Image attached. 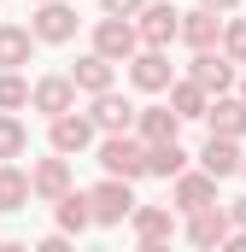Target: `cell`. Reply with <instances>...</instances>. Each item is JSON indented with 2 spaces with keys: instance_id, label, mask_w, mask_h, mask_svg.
I'll use <instances>...</instances> for the list:
<instances>
[{
  "instance_id": "6da1fadb",
  "label": "cell",
  "mask_w": 246,
  "mask_h": 252,
  "mask_svg": "<svg viewBox=\"0 0 246 252\" xmlns=\"http://www.w3.org/2000/svg\"><path fill=\"white\" fill-rule=\"evenodd\" d=\"M100 170L106 176H123V182H135V176H147V147H141V135H106L100 141Z\"/></svg>"
},
{
  "instance_id": "7a4b0ae2",
  "label": "cell",
  "mask_w": 246,
  "mask_h": 252,
  "mask_svg": "<svg viewBox=\"0 0 246 252\" xmlns=\"http://www.w3.org/2000/svg\"><path fill=\"white\" fill-rule=\"evenodd\" d=\"M88 211H94V223H123L129 211H135V188L123 182V176H106L100 188H88Z\"/></svg>"
},
{
  "instance_id": "3957f363",
  "label": "cell",
  "mask_w": 246,
  "mask_h": 252,
  "mask_svg": "<svg viewBox=\"0 0 246 252\" xmlns=\"http://www.w3.org/2000/svg\"><path fill=\"white\" fill-rule=\"evenodd\" d=\"M30 35L35 41H70L76 35V6H64V0H35V18H30Z\"/></svg>"
},
{
  "instance_id": "277c9868",
  "label": "cell",
  "mask_w": 246,
  "mask_h": 252,
  "mask_svg": "<svg viewBox=\"0 0 246 252\" xmlns=\"http://www.w3.org/2000/svg\"><path fill=\"white\" fill-rule=\"evenodd\" d=\"M135 47H141V35H135V24H129V18H112V12H106V18L94 24V53H100V59L123 64Z\"/></svg>"
},
{
  "instance_id": "5b68a950",
  "label": "cell",
  "mask_w": 246,
  "mask_h": 252,
  "mask_svg": "<svg viewBox=\"0 0 246 252\" xmlns=\"http://www.w3.org/2000/svg\"><path fill=\"white\" fill-rule=\"evenodd\" d=\"M176 24H182V12H176L170 0L141 6V12H135V35H141L147 47H170V41H176Z\"/></svg>"
},
{
  "instance_id": "8992f818",
  "label": "cell",
  "mask_w": 246,
  "mask_h": 252,
  "mask_svg": "<svg viewBox=\"0 0 246 252\" xmlns=\"http://www.w3.org/2000/svg\"><path fill=\"white\" fill-rule=\"evenodd\" d=\"M187 76H193L205 94H229V88H235V64L223 59L217 47H193V64H187Z\"/></svg>"
},
{
  "instance_id": "52a82bcc",
  "label": "cell",
  "mask_w": 246,
  "mask_h": 252,
  "mask_svg": "<svg viewBox=\"0 0 246 252\" xmlns=\"http://www.w3.org/2000/svg\"><path fill=\"white\" fill-rule=\"evenodd\" d=\"M129 82L141 88V94H164L170 88V59H164V47H147V53H129Z\"/></svg>"
},
{
  "instance_id": "ba28073f",
  "label": "cell",
  "mask_w": 246,
  "mask_h": 252,
  "mask_svg": "<svg viewBox=\"0 0 246 252\" xmlns=\"http://www.w3.org/2000/svg\"><path fill=\"white\" fill-rule=\"evenodd\" d=\"M129 223H135V241H141V247H164V241L176 235V211H170V205H141V199H135Z\"/></svg>"
},
{
  "instance_id": "9c48e42d",
  "label": "cell",
  "mask_w": 246,
  "mask_h": 252,
  "mask_svg": "<svg viewBox=\"0 0 246 252\" xmlns=\"http://www.w3.org/2000/svg\"><path fill=\"white\" fill-rule=\"evenodd\" d=\"M199 170L217 176V182H223V176H241V141H235V135H211V141L199 147Z\"/></svg>"
},
{
  "instance_id": "30bf717a",
  "label": "cell",
  "mask_w": 246,
  "mask_h": 252,
  "mask_svg": "<svg viewBox=\"0 0 246 252\" xmlns=\"http://www.w3.org/2000/svg\"><path fill=\"white\" fill-rule=\"evenodd\" d=\"M235 223H229V211L211 199V205H199V211H187V241L193 247H223V235H229Z\"/></svg>"
},
{
  "instance_id": "8fae6325",
  "label": "cell",
  "mask_w": 246,
  "mask_h": 252,
  "mask_svg": "<svg viewBox=\"0 0 246 252\" xmlns=\"http://www.w3.org/2000/svg\"><path fill=\"white\" fill-rule=\"evenodd\" d=\"M88 147H94V124H88L76 106H70V112H59V118H53V153H64V158H70V153H88Z\"/></svg>"
},
{
  "instance_id": "7c38bea8",
  "label": "cell",
  "mask_w": 246,
  "mask_h": 252,
  "mask_svg": "<svg viewBox=\"0 0 246 252\" xmlns=\"http://www.w3.org/2000/svg\"><path fill=\"white\" fill-rule=\"evenodd\" d=\"M170 182H176L170 188V205H182V211H199V205L217 199V176H205V170H176Z\"/></svg>"
},
{
  "instance_id": "4fadbf2b",
  "label": "cell",
  "mask_w": 246,
  "mask_h": 252,
  "mask_svg": "<svg viewBox=\"0 0 246 252\" xmlns=\"http://www.w3.org/2000/svg\"><path fill=\"white\" fill-rule=\"evenodd\" d=\"M135 135H141V147L176 141V135H182V118H176L170 106H135Z\"/></svg>"
},
{
  "instance_id": "5bb4252c",
  "label": "cell",
  "mask_w": 246,
  "mask_h": 252,
  "mask_svg": "<svg viewBox=\"0 0 246 252\" xmlns=\"http://www.w3.org/2000/svg\"><path fill=\"white\" fill-rule=\"evenodd\" d=\"M88 124L94 129H106V135H123V129H135V106L123 100V94H94V112H88Z\"/></svg>"
},
{
  "instance_id": "9a60e30c",
  "label": "cell",
  "mask_w": 246,
  "mask_h": 252,
  "mask_svg": "<svg viewBox=\"0 0 246 252\" xmlns=\"http://www.w3.org/2000/svg\"><path fill=\"white\" fill-rule=\"evenodd\" d=\"M30 106L47 112V118H59V112L76 106V82H70V76H41V82L30 88Z\"/></svg>"
},
{
  "instance_id": "2e32d148",
  "label": "cell",
  "mask_w": 246,
  "mask_h": 252,
  "mask_svg": "<svg viewBox=\"0 0 246 252\" xmlns=\"http://www.w3.org/2000/svg\"><path fill=\"white\" fill-rule=\"evenodd\" d=\"M205 124H211V135H235V141H241L246 135V100L241 94H217V100L205 106Z\"/></svg>"
},
{
  "instance_id": "e0dca14e",
  "label": "cell",
  "mask_w": 246,
  "mask_h": 252,
  "mask_svg": "<svg viewBox=\"0 0 246 252\" xmlns=\"http://www.w3.org/2000/svg\"><path fill=\"white\" fill-rule=\"evenodd\" d=\"M176 35H182L187 47H217V35H223V12H211V6H199V12H182Z\"/></svg>"
},
{
  "instance_id": "ac0fdd59",
  "label": "cell",
  "mask_w": 246,
  "mask_h": 252,
  "mask_svg": "<svg viewBox=\"0 0 246 252\" xmlns=\"http://www.w3.org/2000/svg\"><path fill=\"white\" fill-rule=\"evenodd\" d=\"M64 188H70V164H64V153H59V158H41V164L30 170V193H35V199H59Z\"/></svg>"
},
{
  "instance_id": "d6986e66",
  "label": "cell",
  "mask_w": 246,
  "mask_h": 252,
  "mask_svg": "<svg viewBox=\"0 0 246 252\" xmlns=\"http://www.w3.org/2000/svg\"><path fill=\"white\" fill-rule=\"evenodd\" d=\"M64 76L76 82V94H106V88H112V59L88 53V59H76V64H70Z\"/></svg>"
},
{
  "instance_id": "ffe728a7",
  "label": "cell",
  "mask_w": 246,
  "mask_h": 252,
  "mask_svg": "<svg viewBox=\"0 0 246 252\" xmlns=\"http://www.w3.org/2000/svg\"><path fill=\"white\" fill-rule=\"evenodd\" d=\"M30 53H35V35H30L24 24H0V70L30 64Z\"/></svg>"
},
{
  "instance_id": "44dd1931",
  "label": "cell",
  "mask_w": 246,
  "mask_h": 252,
  "mask_svg": "<svg viewBox=\"0 0 246 252\" xmlns=\"http://www.w3.org/2000/svg\"><path fill=\"white\" fill-rule=\"evenodd\" d=\"M164 94H170V112H176L182 124H187V118H205V106H211V94H205L193 76H187V82H176V76H170V88H164Z\"/></svg>"
},
{
  "instance_id": "7402d4cb",
  "label": "cell",
  "mask_w": 246,
  "mask_h": 252,
  "mask_svg": "<svg viewBox=\"0 0 246 252\" xmlns=\"http://www.w3.org/2000/svg\"><path fill=\"white\" fill-rule=\"evenodd\" d=\"M53 205H59V229H64V235H82V229L94 223V211H88V193H82V188H64Z\"/></svg>"
},
{
  "instance_id": "603a6c76",
  "label": "cell",
  "mask_w": 246,
  "mask_h": 252,
  "mask_svg": "<svg viewBox=\"0 0 246 252\" xmlns=\"http://www.w3.org/2000/svg\"><path fill=\"white\" fill-rule=\"evenodd\" d=\"M24 205H30V176L12 158H0V211H24Z\"/></svg>"
},
{
  "instance_id": "cb8c5ba5",
  "label": "cell",
  "mask_w": 246,
  "mask_h": 252,
  "mask_svg": "<svg viewBox=\"0 0 246 252\" xmlns=\"http://www.w3.org/2000/svg\"><path fill=\"white\" fill-rule=\"evenodd\" d=\"M176 170H187L182 141H153L147 147V176H176Z\"/></svg>"
},
{
  "instance_id": "d4e9b609",
  "label": "cell",
  "mask_w": 246,
  "mask_h": 252,
  "mask_svg": "<svg viewBox=\"0 0 246 252\" xmlns=\"http://www.w3.org/2000/svg\"><path fill=\"white\" fill-rule=\"evenodd\" d=\"M24 147H30V129L18 124L12 112H0V158H18Z\"/></svg>"
},
{
  "instance_id": "484cf974",
  "label": "cell",
  "mask_w": 246,
  "mask_h": 252,
  "mask_svg": "<svg viewBox=\"0 0 246 252\" xmlns=\"http://www.w3.org/2000/svg\"><path fill=\"white\" fill-rule=\"evenodd\" d=\"M217 41H223V59L229 64H246V18H229Z\"/></svg>"
},
{
  "instance_id": "4316f807",
  "label": "cell",
  "mask_w": 246,
  "mask_h": 252,
  "mask_svg": "<svg viewBox=\"0 0 246 252\" xmlns=\"http://www.w3.org/2000/svg\"><path fill=\"white\" fill-rule=\"evenodd\" d=\"M18 106H30V82L18 70H0V112H18Z\"/></svg>"
},
{
  "instance_id": "83f0119b",
  "label": "cell",
  "mask_w": 246,
  "mask_h": 252,
  "mask_svg": "<svg viewBox=\"0 0 246 252\" xmlns=\"http://www.w3.org/2000/svg\"><path fill=\"white\" fill-rule=\"evenodd\" d=\"M100 6H106V12H112V18H135V12H141V6H147V0H100Z\"/></svg>"
},
{
  "instance_id": "f1b7e54d",
  "label": "cell",
  "mask_w": 246,
  "mask_h": 252,
  "mask_svg": "<svg viewBox=\"0 0 246 252\" xmlns=\"http://www.w3.org/2000/svg\"><path fill=\"white\" fill-rule=\"evenodd\" d=\"M223 211H229V223H235V229H246V193L235 199V205H223Z\"/></svg>"
},
{
  "instance_id": "f546056e",
  "label": "cell",
  "mask_w": 246,
  "mask_h": 252,
  "mask_svg": "<svg viewBox=\"0 0 246 252\" xmlns=\"http://www.w3.org/2000/svg\"><path fill=\"white\" fill-rule=\"evenodd\" d=\"M205 6H211V12H235L241 0H205Z\"/></svg>"
},
{
  "instance_id": "4dcf8cb0",
  "label": "cell",
  "mask_w": 246,
  "mask_h": 252,
  "mask_svg": "<svg viewBox=\"0 0 246 252\" xmlns=\"http://www.w3.org/2000/svg\"><path fill=\"white\" fill-rule=\"evenodd\" d=\"M241 176H246V153H241Z\"/></svg>"
},
{
  "instance_id": "1f68e13d",
  "label": "cell",
  "mask_w": 246,
  "mask_h": 252,
  "mask_svg": "<svg viewBox=\"0 0 246 252\" xmlns=\"http://www.w3.org/2000/svg\"><path fill=\"white\" fill-rule=\"evenodd\" d=\"M241 100H246V76H241Z\"/></svg>"
}]
</instances>
